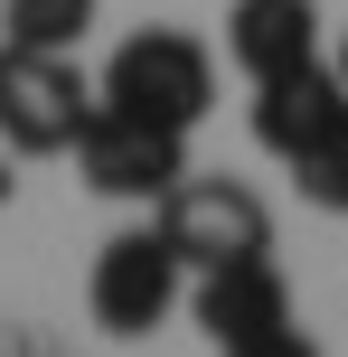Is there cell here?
I'll return each mask as SVG.
<instances>
[{
  "mask_svg": "<svg viewBox=\"0 0 348 357\" xmlns=\"http://www.w3.org/2000/svg\"><path fill=\"white\" fill-rule=\"evenodd\" d=\"M226 56H236L245 75H292L320 56V10L311 0H236L226 10Z\"/></svg>",
  "mask_w": 348,
  "mask_h": 357,
  "instance_id": "7",
  "label": "cell"
},
{
  "mask_svg": "<svg viewBox=\"0 0 348 357\" xmlns=\"http://www.w3.org/2000/svg\"><path fill=\"white\" fill-rule=\"evenodd\" d=\"M339 104H348V85H339V66H320V56L292 66V75H264V85H255V142L273 151V160H292Z\"/></svg>",
  "mask_w": 348,
  "mask_h": 357,
  "instance_id": "8",
  "label": "cell"
},
{
  "mask_svg": "<svg viewBox=\"0 0 348 357\" xmlns=\"http://www.w3.org/2000/svg\"><path fill=\"white\" fill-rule=\"evenodd\" d=\"M179 282H188L179 245H169L160 226H123L94 254V273H85V310H94L104 339H151V329L179 310Z\"/></svg>",
  "mask_w": 348,
  "mask_h": 357,
  "instance_id": "3",
  "label": "cell"
},
{
  "mask_svg": "<svg viewBox=\"0 0 348 357\" xmlns=\"http://www.w3.org/2000/svg\"><path fill=\"white\" fill-rule=\"evenodd\" d=\"M292 178H301V197H311V207L348 216V104H339L330 123H320L311 142L292 151Z\"/></svg>",
  "mask_w": 348,
  "mask_h": 357,
  "instance_id": "9",
  "label": "cell"
},
{
  "mask_svg": "<svg viewBox=\"0 0 348 357\" xmlns=\"http://www.w3.org/2000/svg\"><path fill=\"white\" fill-rule=\"evenodd\" d=\"M188 310H198V329H207L217 348H236V339H255V329L292 320V291H282L273 254H245V264H217V273H198Z\"/></svg>",
  "mask_w": 348,
  "mask_h": 357,
  "instance_id": "6",
  "label": "cell"
},
{
  "mask_svg": "<svg viewBox=\"0 0 348 357\" xmlns=\"http://www.w3.org/2000/svg\"><path fill=\"white\" fill-rule=\"evenodd\" d=\"M104 104L142 113L160 132H198L207 104H217V56L188 29H142V38H123L104 56Z\"/></svg>",
  "mask_w": 348,
  "mask_h": 357,
  "instance_id": "1",
  "label": "cell"
},
{
  "mask_svg": "<svg viewBox=\"0 0 348 357\" xmlns=\"http://www.w3.org/2000/svg\"><path fill=\"white\" fill-rule=\"evenodd\" d=\"M94 104H104V94L75 75V56L10 47V38H0V142H10V151H29V160L75 151L85 123H94Z\"/></svg>",
  "mask_w": 348,
  "mask_h": 357,
  "instance_id": "2",
  "label": "cell"
},
{
  "mask_svg": "<svg viewBox=\"0 0 348 357\" xmlns=\"http://www.w3.org/2000/svg\"><path fill=\"white\" fill-rule=\"evenodd\" d=\"M75 169H85L94 197H151L160 207L188 178V132H160V123H142L123 104H94L85 142H75Z\"/></svg>",
  "mask_w": 348,
  "mask_h": 357,
  "instance_id": "5",
  "label": "cell"
},
{
  "mask_svg": "<svg viewBox=\"0 0 348 357\" xmlns=\"http://www.w3.org/2000/svg\"><path fill=\"white\" fill-rule=\"evenodd\" d=\"M217 357H320V339L292 329V320H273V329H255V339H236V348H217Z\"/></svg>",
  "mask_w": 348,
  "mask_h": 357,
  "instance_id": "11",
  "label": "cell"
},
{
  "mask_svg": "<svg viewBox=\"0 0 348 357\" xmlns=\"http://www.w3.org/2000/svg\"><path fill=\"white\" fill-rule=\"evenodd\" d=\"M160 235L179 245L188 273H217V264H245V254H273V207L245 178H179L160 197Z\"/></svg>",
  "mask_w": 348,
  "mask_h": 357,
  "instance_id": "4",
  "label": "cell"
},
{
  "mask_svg": "<svg viewBox=\"0 0 348 357\" xmlns=\"http://www.w3.org/2000/svg\"><path fill=\"white\" fill-rule=\"evenodd\" d=\"M85 29H94V0H10V10H0V38H10V47H56L66 56Z\"/></svg>",
  "mask_w": 348,
  "mask_h": 357,
  "instance_id": "10",
  "label": "cell"
},
{
  "mask_svg": "<svg viewBox=\"0 0 348 357\" xmlns=\"http://www.w3.org/2000/svg\"><path fill=\"white\" fill-rule=\"evenodd\" d=\"M10 188H19V178H10V169H0V207H10Z\"/></svg>",
  "mask_w": 348,
  "mask_h": 357,
  "instance_id": "13",
  "label": "cell"
},
{
  "mask_svg": "<svg viewBox=\"0 0 348 357\" xmlns=\"http://www.w3.org/2000/svg\"><path fill=\"white\" fill-rule=\"evenodd\" d=\"M330 66H339V85H348V38H339V56H330Z\"/></svg>",
  "mask_w": 348,
  "mask_h": 357,
  "instance_id": "12",
  "label": "cell"
}]
</instances>
